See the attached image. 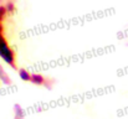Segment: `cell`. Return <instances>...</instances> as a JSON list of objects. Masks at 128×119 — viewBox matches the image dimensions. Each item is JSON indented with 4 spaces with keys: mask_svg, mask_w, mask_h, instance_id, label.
Listing matches in <instances>:
<instances>
[{
    "mask_svg": "<svg viewBox=\"0 0 128 119\" xmlns=\"http://www.w3.org/2000/svg\"><path fill=\"white\" fill-rule=\"evenodd\" d=\"M0 58L9 66H11L14 68L16 67L15 66V53L11 50V47L9 46L8 41L4 36V29H2L1 22H0Z\"/></svg>",
    "mask_w": 128,
    "mask_h": 119,
    "instance_id": "6da1fadb",
    "label": "cell"
},
{
    "mask_svg": "<svg viewBox=\"0 0 128 119\" xmlns=\"http://www.w3.org/2000/svg\"><path fill=\"white\" fill-rule=\"evenodd\" d=\"M31 83L36 84V86H48V79L45 78L40 73H31V79H30Z\"/></svg>",
    "mask_w": 128,
    "mask_h": 119,
    "instance_id": "7a4b0ae2",
    "label": "cell"
},
{
    "mask_svg": "<svg viewBox=\"0 0 128 119\" xmlns=\"http://www.w3.org/2000/svg\"><path fill=\"white\" fill-rule=\"evenodd\" d=\"M0 81H1L4 84H10V83H11L9 75L6 73V71L2 68V66H1V65H0Z\"/></svg>",
    "mask_w": 128,
    "mask_h": 119,
    "instance_id": "3957f363",
    "label": "cell"
},
{
    "mask_svg": "<svg viewBox=\"0 0 128 119\" xmlns=\"http://www.w3.org/2000/svg\"><path fill=\"white\" fill-rule=\"evenodd\" d=\"M14 119H24V109L19 104L14 106Z\"/></svg>",
    "mask_w": 128,
    "mask_h": 119,
    "instance_id": "277c9868",
    "label": "cell"
},
{
    "mask_svg": "<svg viewBox=\"0 0 128 119\" xmlns=\"http://www.w3.org/2000/svg\"><path fill=\"white\" fill-rule=\"evenodd\" d=\"M19 77H20V79H22V81H25V82H30L31 73H30L28 70H25V68H20V70H19Z\"/></svg>",
    "mask_w": 128,
    "mask_h": 119,
    "instance_id": "5b68a950",
    "label": "cell"
},
{
    "mask_svg": "<svg viewBox=\"0 0 128 119\" xmlns=\"http://www.w3.org/2000/svg\"><path fill=\"white\" fill-rule=\"evenodd\" d=\"M5 9H6V11H8V12L14 11V10H15V5H14V2H12V1H8V2H6V5H5Z\"/></svg>",
    "mask_w": 128,
    "mask_h": 119,
    "instance_id": "8992f818",
    "label": "cell"
},
{
    "mask_svg": "<svg viewBox=\"0 0 128 119\" xmlns=\"http://www.w3.org/2000/svg\"><path fill=\"white\" fill-rule=\"evenodd\" d=\"M6 14H8V11H6L5 6H0V22H1V20L5 17Z\"/></svg>",
    "mask_w": 128,
    "mask_h": 119,
    "instance_id": "52a82bcc",
    "label": "cell"
}]
</instances>
